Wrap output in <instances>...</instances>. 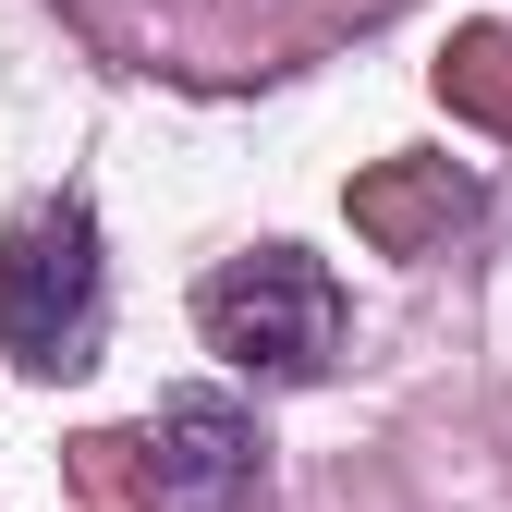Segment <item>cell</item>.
Wrapping results in <instances>:
<instances>
[{"mask_svg":"<svg viewBox=\"0 0 512 512\" xmlns=\"http://www.w3.org/2000/svg\"><path fill=\"white\" fill-rule=\"evenodd\" d=\"M98 305H110V256H98V220L74 196H49L0 232V354L13 366L74 378L98 354Z\"/></svg>","mask_w":512,"mask_h":512,"instance_id":"2","label":"cell"},{"mask_svg":"<svg viewBox=\"0 0 512 512\" xmlns=\"http://www.w3.org/2000/svg\"><path fill=\"white\" fill-rule=\"evenodd\" d=\"M196 330L232 378L293 391V378H330V354H342V281L305 244H256V256L196 281Z\"/></svg>","mask_w":512,"mask_h":512,"instance_id":"1","label":"cell"},{"mask_svg":"<svg viewBox=\"0 0 512 512\" xmlns=\"http://www.w3.org/2000/svg\"><path fill=\"white\" fill-rule=\"evenodd\" d=\"M147 476L171 512H256L269 488V452H256V415L232 391H171L147 415Z\"/></svg>","mask_w":512,"mask_h":512,"instance_id":"3","label":"cell"}]
</instances>
